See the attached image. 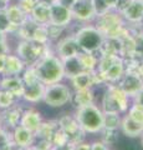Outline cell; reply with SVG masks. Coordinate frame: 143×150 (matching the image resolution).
I'll return each mask as SVG.
<instances>
[{"instance_id":"obj_15","label":"cell","mask_w":143,"mask_h":150,"mask_svg":"<svg viewBox=\"0 0 143 150\" xmlns=\"http://www.w3.org/2000/svg\"><path fill=\"white\" fill-rule=\"evenodd\" d=\"M45 84H43L40 80L29 84V85H24V94L22 98L26 101L30 103H38L41 99H44V94H45Z\"/></svg>"},{"instance_id":"obj_44","label":"cell","mask_w":143,"mask_h":150,"mask_svg":"<svg viewBox=\"0 0 143 150\" xmlns=\"http://www.w3.org/2000/svg\"><path fill=\"white\" fill-rule=\"evenodd\" d=\"M135 98H136V103H141V104H143V89L137 94Z\"/></svg>"},{"instance_id":"obj_13","label":"cell","mask_w":143,"mask_h":150,"mask_svg":"<svg viewBox=\"0 0 143 150\" xmlns=\"http://www.w3.org/2000/svg\"><path fill=\"white\" fill-rule=\"evenodd\" d=\"M0 86L3 88V90L11 93L15 98H22V94H24V83H22V79L16 76V75L5 76L3 80H0Z\"/></svg>"},{"instance_id":"obj_39","label":"cell","mask_w":143,"mask_h":150,"mask_svg":"<svg viewBox=\"0 0 143 150\" xmlns=\"http://www.w3.org/2000/svg\"><path fill=\"white\" fill-rule=\"evenodd\" d=\"M72 150H91V145L86 143H80L72 146Z\"/></svg>"},{"instance_id":"obj_45","label":"cell","mask_w":143,"mask_h":150,"mask_svg":"<svg viewBox=\"0 0 143 150\" xmlns=\"http://www.w3.org/2000/svg\"><path fill=\"white\" fill-rule=\"evenodd\" d=\"M8 39V34H4V33H0V43L4 40H6Z\"/></svg>"},{"instance_id":"obj_21","label":"cell","mask_w":143,"mask_h":150,"mask_svg":"<svg viewBox=\"0 0 143 150\" xmlns=\"http://www.w3.org/2000/svg\"><path fill=\"white\" fill-rule=\"evenodd\" d=\"M108 91L111 93V95L113 96V99L116 100V103L118 104L119 109H121V112L126 111L127 108H128V98H130V96H128L119 86H113V85L110 86Z\"/></svg>"},{"instance_id":"obj_42","label":"cell","mask_w":143,"mask_h":150,"mask_svg":"<svg viewBox=\"0 0 143 150\" xmlns=\"http://www.w3.org/2000/svg\"><path fill=\"white\" fill-rule=\"evenodd\" d=\"M14 0H0V10H5L8 5L10 3H13Z\"/></svg>"},{"instance_id":"obj_1","label":"cell","mask_w":143,"mask_h":150,"mask_svg":"<svg viewBox=\"0 0 143 150\" xmlns=\"http://www.w3.org/2000/svg\"><path fill=\"white\" fill-rule=\"evenodd\" d=\"M39 80L45 85H51L55 83H60L65 78V69H63L62 60L57 55L47 53L40 58L34 65Z\"/></svg>"},{"instance_id":"obj_20","label":"cell","mask_w":143,"mask_h":150,"mask_svg":"<svg viewBox=\"0 0 143 150\" xmlns=\"http://www.w3.org/2000/svg\"><path fill=\"white\" fill-rule=\"evenodd\" d=\"M78 62H80L81 67L84 70L87 71H93L97 69L98 65V58L95 55V53H85V51H80L77 54Z\"/></svg>"},{"instance_id":"obj_25","label":"cell","mask_w":143,"mask_h":150,"mask_svg":"<svg viewBox=\"0 0 143 150\" xmlns=\"http://www.w3.org/2000/svg\"><path fill=\"white\" fill-rule=\"evenodd\" d=\"M121 125V118L118 112H103V129L117 130Z\"/></svg>"},{"instance_id":"obj_26","label":"cell","mask_w":143,"mask_h":150,"mask_svg":"<svg viewBox=\"0 0 143 150\" xmlns=\"http://www.w3.org/2000/svg\"><path fill=\"white\" fill-rule=\"evenodd\" d=\"M30 40H34L36 43H40V44H49L50 38H49L47 26L46 25H36Z\"/></svg>"},{"instance_id":"obj_5","label":"cell","mask_w":143,"mask_h":150,"mask_svg":"<svg viewBox=\"0 0 143 150\" xmlns=\"http://www.w3.org/2000/svg\"><path fill=\"white\" fill-rule=\"evenodd\" d=\"M47 53H50L47 44H40L34 40H20L16 46V55L25 64L30 65H34Z\"/></svg>"},{"instance_id":"obj_29","label":"cell","mask_w":143,"mask_h":150,"mask_svg":"<svg viewBox=\"0 0 143 150\" xmlns=\"http://www.w3.org/2000/svg\"><path fill=\"white\" fill-rule=\"evenodd\" d=\"M91 4H92V8H93L96 18L103 15V14H106L107 11L111 10L107 0H91Z\"/></svg>"},{"instance_id":"obj_27","label":"cell","mask_w":143,"mask_h":150,"mask_svg":"<svg viewBox=\"0 0 143 150\" xmlns=\"http://www.w3.org/2000/svg\"><path fill=\"white\" fill-rule=\"evenodd\" d=\"M102 110L103 112H121L118 104L116 103V100L113 99V96L111 95V93L107 90V93L105 94L103 100H102Z\"/></svg>"},{"instance_id":"obj_38","label":"cell","mask_w":143,"mask_h":150,"mask_svg":"<svg viewBox=\"0 0 143 150\" xmlns=\"http://www.w3.org/2000/svg\"><path fill=\"white\" fill-rule=\"evenodd\" d=\"M91 150H108L106 144L102 142H95L93 144L91 145Z\"/></svg>"},{"instance_id":"obj_32","label":"cell","mask_w":143,"mask_h":150,"mask_svg":"<svg viewBox=\"0 0 143 150\" xmlns=\"http://www.w3.org/2000/svg\"><path fill=\"white\" fill-rule=\"evenodd\" d=\"M14 99H15V96L11 93H9L6 90H1L0 91V108L8 109V108L13 106Z\"/></svg>"},{"instance_id":"obj_18","label":"cell","mask_w":143,"mask_h":150,"mask_svg":"<svg viewBox=\"0 0 143 150\" xmlns=\"http://www.w3.org/2000/svg\"><path fill=\"white\" fill-rule=\"evenodd\" d=\"M24 69H25V63L17 55H13V54L6 55L5 69H4L3 74H5L6 76H9V75H19L20 73L24 71Z\"/></svg>"},{"instance_id":"obj_41","label":"cell","mask_w":143,"mask_h":150,"mask_svg":"<svg viewBox=\"0 0 143 150\" xmlns=\"http://www.w3.org/2000/svg\"><path fill=\"white\" fill-rule=\"evenodd\" d=\"M75 1H76V0H56L55 3H59V4H61V5H65V6L70 8Z\"/></svg>"},{"instance_id":"obj_36","label":"cell","mask_w":143,"mask_h":150,"mask_svg":"<svg viewBox=\"0 0 143 150\" xmlns=\"http://www.w3.org/2000/svg\"><path fill=\"white\" fill-rule=\"evenodd\" d=\"M11 140L9 134L0 129V150H10L11 149Z\"/></svg>"},{"instance_id":"obj_47","label":"cell","mask_w":143,"mask_h":150,"mask_svg":"<svg viewBox=\"0 0 143 150\" xmlns=\"http://www.w3.org/2000/svg\"><path fill=\"white\" fill-rule=\"evenodd\" d=\"M142 145H143V134H142Z\"/></svg>"},{"instance_id":"obj_23","label":"cell","mask_w":143,"mask_h":150,"mask_svg":"<svg viewBox=\"0 0 143 150\" xmlns=\"http://www.w3.org/2000/svg\"><path fill=\"white\" fill-rule=\"evenodd\" d=\"M21 109H17V108H8V110L3 114V118L5 120V123L8 126H11V128H15L19 124V121L21 119Z\"/></svg>"},{"instance_id":"obj_34","label":"cell","mask_w":143,"mask_h":150,"mask_svg":"<svg viewBox=\"0 0 143 150\" xmlns=\"http://www.w3.org/2000/svg\"><path fill=\"white\" fill-rule=\"evenodd\" d=\"M14 1H15L27 15H30V13L34 10V8L38 5L40 0H14Z\"/></svg>"},{"instance_id":"obj_35","label":"cell","mask_w":143,"mask_h":150,"mask_svg":"<svg viewBox=\"0 0 143 150\" xmlns=\"http://www.w3.org/2000/svg\"><path fill=\"white\" fill-rule=\"evenodd\" d=\"M11 25L9 23V19L5 14V10H0V33L4 34H10Z\"/></svg>"},{"instance_id":"obj_3","label":"cell","mask_w":143,"mask_h":150,"mask_svg":"<svg viewBox=\"0 0 143 150\" xmlns=\"http://www.w3.org/2000/svg\"><path fill=\"white\" fill-rule=\"evenodd\" d=\"M75 119L85 133L96 134L103 130V111L93 104L77 108Z\"/></svg>"},{"instance_id":"obj_10","label":"cell","mask_w":143,"mask_h":150,"mask_svg":"<svg viewBox=\"0 0 143 150\" xmlns=\"http://www.w3.org/2000/svg\"><path fill=\"white\" fill-rule=\"evenodd\" d=\"M126 24H141L143 21V1L142 0H130L126 8L121 11Z\"/></svg>"},{"instance_id":"obj_43","label":"cell","mask_w":143,"mask_h":150,"mask_svg":"<svg viewBox=\"0 0 143 150\" xmlns=\"http://www.w3.org/2000/svg\"><path fill=\"white\" fill-rule=\"evenodd\" d=\"M51 150H72V145L66 144V145H62V146H52Z\"/></svg>"},{"instance_id":"obj_2","label":"cell","mask_w":143,"mask_h":150,"mask_svg":"<svg viewBox=\"0 0 143 150\" xmlns=\"http://www.w3.org/2000/svg\"><path fill=\"white\" fill-rule=\"evenodd\" d=\"M95 26L101 31L105 38H122L130 33V28L126 26V21L121 13L110 10L95 19Z\"/></svg>"},{"instance_id":"obj_11","label":"cell","mask_w":143,"mask_h":150,"mask_svg":"<svg viewBox=\"0 0 143 150\" xmlns=\"http://www.w3.org/2000/svg\"><path fill=\"white\" fill-rule=\"evenodd\" d=\"M56 50H57V56L61 60L73 58V56H76L81 51L73 35L60 39L56 46Z\"/></svg>"},{"instance_id":"obj_19","label":"cell","mask_w":143,"mask_h":150,"mask_svg":"<svg viewBox=\"0 0 143 150\" xmlns=\"http://www.w3.org/2000/svg\"><path fill=\"white\" fill-rule=\"evenodd\" d=\"M121 128L124 135L130 138H136V137H141L143 134V124L137 123L130 116H124L121 121Z\"/></svg>"},{"instance_id":"obj_31","label":"cell","mask_w":143,"mask_h":150,"mask_svg":"<svg viewBox=\"0 0 143 150\" xmlns=\"http://www.w3.org/2000/svg\"><path fill=\"white\" fill-rule=\"evenodd\" d=\"M51 143H52L54 146H62V145L68 144V137H67V134L63 130H61V129L59 128L54 133V135H52Z\"/></svg>"},{"instance_id":"obj_49","label":"cell","mask_w":143,"mask_h":150,"mask_svg":"<svg viewBox=\"0 0 143 150\" xmlns=\"http://www.w3.org/2000/svg\"><path fill=\"white\" fill-rule=\"evenodd\" d=\"M142 1H143V0H142Z\"/></svg>"},{"instance_id":"obj_37","label":"cell","mask_w":143,"mask_h":150,"mask_svg":"<svg viewBox=\"0 0 143 150\" xmlns=\"http://www.w3.org/2000/svg\"><path fill=\"white\" fill-rule=\"evenodd\" d=\"M106 134L103 137V143L106 145L108 144H113L117 140V135H116V130H110V129H105Z\"/></svg>"},{"instance_id":"obj_16","label":"cell","mask_w":143,"mask_h":150,"mask_svg":"<svg viewBox=\"0 0 143 150\" xmlns=\"http://www.w3.org/2000/svg\"><path fill=\"white\" fill-rule=\"evenodd\" d=\"M13 138H14V143H15V145L17 148L25 149L33 144L34 133L30 130H27L26 128H24V126L17 125V126H15V129H14Z\"/></svg>"},{"instance_id":"obj_6","label":"cell","mask_w":143,"mask_h":150,"mask_svg":"<svg viewBox=\"0 0 143 150\" xmlns=\"http://www.w3.org/2000/svg\"><path fill=\"white\" fill-rule=\"evenodd\" d=\"M71 100V91L66 85L61 83H55L45 86L44 101L52 108H60L66 105Z\"/></svg>"},{"instance_id":"obj_33","label":"cell","mask_w":143,"mask_h":150,"mask_svg":"<svg viewBox=\"0 0 143 150\" xmlns=\"http://www.w3.org/2000/svg\"><path fill=\"white\" fill-rule=\"evenodd\" d=\"M46 26H47L50 40H60V39H62L61 35H62V33L65 31L66 28L57 26V25H54V24H47Z\"/></svg>"},{"instance_id":"obj_14","label":"cell","mask_w":143,"mask_h":150,"mask_svg":"<svg viewBox=\"0 0 143 150\" xmlns=\"http://www.w3.org/2000/svg\"><path fill=\"white\" fill-rule=\"evenodd\" d=\"M50 8L51 4L39 1V4L34 8V10L30 13V19L38 25H47L50 23Z\"/></svg>"},{"instance_id":"obj_7","label":"cell","mask_w":143,"mask_h":150,"mask_svg":"<svg viewBox=\"0 0 143 150\" xmlns=\"http://www.w3.org/2000/svg\"><path fill=\"white\" fill-rule=\"evenodd\" d=\"M73 20L78 23L87 24L90 21H93L96 19L93 8H92L91 0H76L70 6Z\"/></svg>"},{"instance_id":"obj_48","label":"cell","mask_w":143,"mask_h":150,"mask_svg":"<svg viewBox=\"0 0 143 150\" xmlns=\"http://www.w3.org/2000/svg\"><path fill=\"white\" fill-rule=\"evenodd\" d=\"M142 80H143V75H142Z\"/></svg>"},{"instance_id":"obj_17","label":"cell","mask_w":143,"mask_h":150,"mask_svg":"<svg viewBox=\"0 0 143 150\" xmlns=\"http://www.w3.org/2000/svg\"><path fill=\"white\" fill-rule=\"evenodd\" d=\"M20 125L26 128L27 130L33 131V133H36L41 125L40 112L36 111V110H33V109L22 112L21 119H20Z\"/></svg>"},{"instance_id":"obj_28","label":"cell","mask_w":143,"mask_h":150,"mask_svg":"<svg viewBox=\"0 0 143 150\" xmlns=\"http://www.w3.org/2000/svg\"><path fill=\"white\" fill-rule=\"evenodd\" d=\"M54 124H55L54 121H50V123H41L40 128L38 129V131H36V134H38L40 138H43V139H49V140H51L54 133L59 129V128H56V126H55Z\"/></svg>"},{"instance_id":"obj_9","label":"cell","mask_w":143,"mask_h":150,"mask_svg":"<svg viewBox=\"0 0 143 150\" xmlns=\"http://www.w3.org/2000/svg\"><path fill=\"white\" fill-rule=\"evenodd\" d=\"M119 88L127 94L128 96H136L143 89V80L142 76L137 73L133 71H127L121 78V84Z\"/></svg>"},{"instance_id":"obj_40","label":"cell","mask_w":143,"mask_h":150,"mask_svg":"<svg viewBox=\"0 0 143 150\" xmlns=\"http://www.w3.org/2000/svg\"><path fill=\"white\" fill-rule=\"evenodd\" d=\"M6 55H8V54H6ZM6 55H5V54H0V74H3V73H4V69H5Z\"/></svg>"},{"instance_id":"obj_30","label":"cell","mask_w":143,"mask_h":150,"mask_svg":"<svg viewBox=\"0 0 143 150\" xmlns=\"http://www.w3.org/2000/svg\"><path fill=\"white\" fill-rule=\"evenodd\" d=\"M128 116L132 118L137 123L143 124V104L141 103H135L128 111Z\"/></svg>"},{"instance_id":"obj_8","label":"cell","mask_w":143,"mask_h":150,"mask_svg":"<svg viewBox=\"0 0 143 150\" xmlns=\"http://www.w3.org/2000/svg\"><path fill=\"white\" fill-rule=\"evenodd\" d=\"M72 20H73V18H72L71 10H70L68 6L61 5V4H59V3L51 4V8H50V23L49 24L67 28L72 23Z\"/></svg>"},{"instance_id":"obj_4","label":"cell","mask_w":143,"mask_h":150,"mask_svg":"<svg viewBox=\"0 0 143 150\" xmlns=\"http://www.w3.org/2000/svg\"><path fill=\"white\" fill-rule=\"evenodd\" d=\"M78 48L85 53H97L103 44L105 36L95 25H84L73 34Z\"/></svg>"},{"instance_id":"obj_22","label":"cell","mask_w":143,"mask_h":150,"mask_svg":"<svg viewBox=\"0 0 143 150\" xmlns=\"http://www.w3.org/2000/svg\"><path fill=\"white\" fill-rule=\"evenodd\" d=\"M73 101H75L77 108L92 104V101H93V93H92L91 88L76 90L75 95H73Z\"/></svg>"},{"instance_id":"obj_46","label":"cell","mask_w":143,"mask_h":150,"mask_svg":"<svg viewBox=\"0 0 143 150\" xmlns=\"http://www.w3.org/2000/svg\"><path fill=\"white\" fill-rule=\"evenodd\" d=\"M25 150H38V149H36L35 146H31V145H30V146H27V148H25Z\"/></svg>"},{"instance_id":"obj_12","label":"cell","mask_w":143,"mask_h":150,"mask_svg":"<svg viewBox=\"0 0 143 150\" xmlns=\"http://www.w3.org/2000/svg\"><path fill=\"white\" fill-rule=\"evenodd\" d=\"M5 14L9 19V23H10V25H11L10 33H14L17 28L21 26L27 19H29V15H27L15 1L9 4L8 8L5 9Z\"/></svg>"},{"instance_id":"obj_24","label":"cell","mask_w":143,"mask_h":150,"mask_svg":"<svg viewBox=\"0 0 143 150\" xmlns=\"http://www.w3.org/2000/svg\"><path fill=\"white\" fill-rule=\"evenodd\" d=\"M62 63H63V69H65V75H67L68 78L73 76L75 74L80 73V71H84V69H82L80 62H78L77 55L73 56V58L62 60Z\"/></svg>"}]
</instances>
